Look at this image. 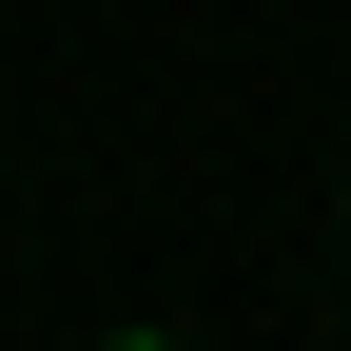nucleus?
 <instances>
[{
    "instance_id": "f257e3e1",
    "label": "nucleus",
    "mask_w": 351,
    "mask_h": 351,
    "mask_svg": "<svg viewBox=\"0 0 351 351\" xmlns=\"http://www.w3.org/2000/svg\"><path fill=\"white\" fill-rule=\"evenodd\" d=\"M117 351H176V332H117Z\"/></svg>"
}]
</instances>
